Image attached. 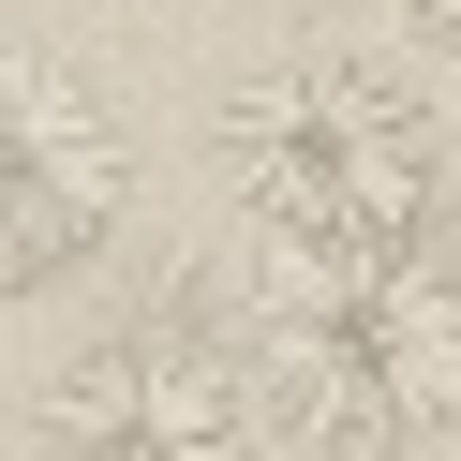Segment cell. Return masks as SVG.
Listing matches in <instances>:
<instances>
[{"label":"cell","instance_id":"cell-3","mask_svg":"<svg viewBox=\"0 0 461 461\" xmlns=\"http://www.w3.org/2000/svg\"><path fill=\"white\" fill-rule=\"evenodd\" d=\"M31 461H268V402L239 372V328L179 298H134L60 342L31 387Z\"/></svg>","mask_w":461,"mask_h":461},{"label":"cell","instance_id":"cell-4","mask_svg":"<svg viewBox=\"0 0 461 461\" xmlns=\"http://www.w3.org/2000/svg\"><path fill=\"white\" fill-rule=\"evenodd\" d=\"M134 223V120L45 45H0V298H60Z\"/></svg>","mask_w":461,"mask_h":461},{"label":"cell","instance_id":"cell-1","mask_svg":"<svg viewBox=\"0 0 461 461\" xmlns=\"http://www.w3.org/2000/svg\"><path fill=\"white\" fill-rule=\"evenodd\" d=\"M209 164H223V194H239V223L268 253H387V239H431L447 194H461L447 104L402 60H372V45L239 60L223 104H209Z\"/></svg>","mask_w":461,"mask_h":461},{"label":"cell","instance_id":"cell-5","mask_svg":"<svg viewBox=\"0 0 461 461\" xmlns=\"http://www.w3.org/2000/svg\"><path fill=\"white\" fill-rule=\"evenodd\" d=\"M402 15H417V45H447V60H461V0H402Z\"/></svg>","mask_w":461,"mask_h":461},{"label":"cell","instance_id":"cell-2","mask_svg":"<svg viewBox=\"0 0 461 461\" xmlns=\"http://www.w3.org/2000/svg\"><path fill=\"white\" fill-rule=\"evenodd\" d=\"M239 372L312 461H431L461 431V253H268Z\"/></svg>","mask_w":461,"mask_h":461}]
</instances>
